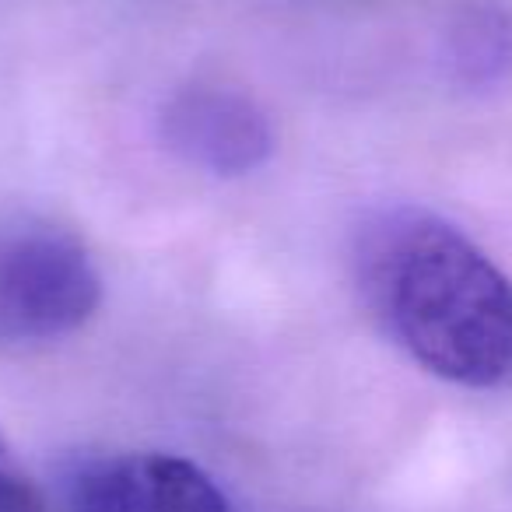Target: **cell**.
Listing matches in <instances>:
<instances>
[{"instance_id": "2", "label": "cell", "mask_w": 512, "mask_h": 512, "mask_svg": "<svg viewBox=\"0 0 512 512\" xmlns=\"http://www.w3.org/2000/svg\"><path fill=\"white\" fill-rule=\"evenodd\" d=\"M99 302V271L71 232L32 221L0 228V341H57Z\"/></svg>"}, {"instance_id": "3", "label": "cell", "mask_w": 512, "mask_h": 512, "mask_svg": "<svg viewBox=\"0 0 512 512\" xmlns=\"http://www.w3.org/2000/svg\"><path fill=\"white\" fill-rule=\"evenodd\" d=\"M64 512H235L225 491L183 456L123 453L67 474Z\"/></svg>"}, {"instance_id": "1", "label": "cell", "mask_w": 512, "mask_h": 512, "mask_svg": "<svg viewBox=\"0 0 512 512\" xmlns=\"http://www.w3.org/2000/svg\"><path fill=\"white\" fill-rule=\"evenodd\" d=\"M358 278L393 341L428 372L474 390L512 376V281L439 214L379 211L358 235Z\"/></svg>"}, {"instance_id": "5", "label": "cell", "mask_w": 512, "mask_h": 512, "mask_svg": "<svg viewBox=\"0 0 512 512\" xmlns=\"http://www.w3.org/2000/svg\"><path fill=\"white\" fill-rule=\"evenodd\" d=\"M446 64L467 88H498L512 81V11L477 4L453 18L446 32Z\"/></svg>"}, {"instance_id": "6", "label": "cell", "mask_w": 512, "mask_h": 512, "mask_svg": "<svg viewBox=\"0 0 512 512\" xmlns=\"http://www.w3.org/2000/svg\"><path fill=\"white\" fill-rule=\"evenodd\" d=\"M0 512H43L39 495L0 456Z\"/></svg>"}, {"instance_id": "4", "label": "cell", "mask_w": 512, "mask_h": 512, "mask_svg": "<svg viewBox=\"0 0 512 512\" xmlns=\"http://www.w3.org/2000/svg\"><path fill=\"white\" fill-rule=\"evenodd\" d=\"M162 134L186 165L225 179L260 169L274 151L264 109L232 88L193 85L172 95L162 113Z\"/></svg>"}]
</instances>
